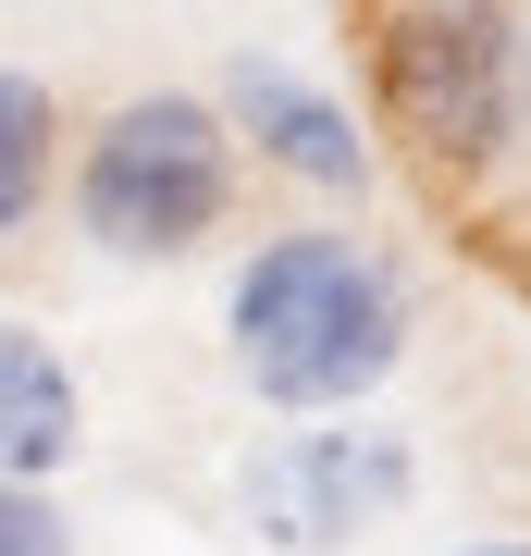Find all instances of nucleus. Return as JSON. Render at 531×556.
Returning a JSON list of instances; mask_svg holds the SVG:
<instances>
[{"mask_svg":"<svg viewBox=\"0 0 531 556\" xmlns=\"http://www.w3.org/2000/svg\"><path fill=\"white\" fill-rule=\"evenodd\" d=\"M223 346H236V383L260 408L334 420L358 396H383L395 358H408V273L346 223H285L223 285Z\"/></svg>","mask_w":531,"mask_h":556,"instance_id":"obj_1","label":"nucleus"},{"mask_svg":"<svg viewBox=\"0 0 531 556\" xmlns=\"http://www.w3.org/2000/svg\"><path fill=\"white\" fill-rule=\"evenodd\" d=\"M371 124L433 186L507 174L531 137V25L507 0H383L371 13Z\"/></svg>","mask_w":531,"mask_h":556,"instance_id":"obj_2","label":"nucleus"},{"mask_svg":"<svg viewBox=\"0 0 531 556\" xmlns=\"http://www.w3.org/2000/svg\"><path fill=\"white\" fill-rule=\"evenodd\" d=\"M236 137H223L211 87H137L112 100L62 161V199H75V236L99 260H198L236 223Z\"/></svg>","mask_w":531,"mask_h":556,"instance_id":"obj_3","label":"nucleus"},{"mask_svg":"<svg viewBox=\"0 0 531 556\" xmlns=\"http://www.w3.org/2000/svg\"><path fill=\"white\" fill-rule=\"evenodd\" d=\"M408 482H420V457L395 445V433L309 420V433H273L236 470V507H248V532L273 544V556H334L358 532H383V519L408 507Z\"/></svg>","mask_w":531,"mask_h":556,"instance_id":"obj_4","label":"nucleus"},{"mask_svg":"<svg viewBox=\"0 0 531 556\" xmlns=\"http://www.w3.org/2000/svg\"><path fill=\"white\" fill-rule=\"evenodd\" d=\"M223 137H236V161H273L285 186H309V199H358L371 186V137H358V112L334 100L321 75H296V62H223L211 87Z\"/></svg>","mask_w":531,"mask_h":556,"instance_id":"obj_5","label":"nucleus"},{"mask_svg":"<svg viewBox=\"0 0 531 556\" xmlns=\"http://www.w3.org/2000/svg\"><path fill=\"white\" fill-rule=\"evenodd\" d=\"M87 445V396L38 321H0V482H50Z\"/></svg>","mask_w":531,"mask_h":556,"instance_id":"obj_6","label":"nucleus"},{"mask_svg":"<svg viewBox=\"0 0 531 556\" xmlns=\"http://www.w3.org/2000/svg\"><path fill=\"white\" fill-rule=\"evenodd\" d=\"M50 186H62V100L50 75L0 62V236H25L50 211Z\"/></svg>","mask_w":531,"mask_h":556,"instance_id":"obj_7","label":"nucleus"},{"mask_svg":"<svg viewBox=\"0 0 531 556\" xmlns=\"http://www.w3.org/2000/svg\"><path fill=\"white\" fill-rule=\"evenodd\" d=\"M0 556H75V519L50 482H0Z\"/></svg>","mask_w":531,"mask_h":556,"instance_id":"obj_8","label":"nucleus"},{"mask_svg":"<svg viewBox=\"0 0 531 556\" xmlns=\"http://www.w3.org/2000/svg\"><path fill=\"white\" fill-rule=\"evenodd\" d=\"M457 556H531V544H519V532H494V544H457Z\"/></svg>","mask_w":531,"mask_h":556,"instance_id":"obj_9","label":"nucleus"}]
</instances>
